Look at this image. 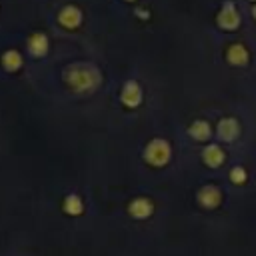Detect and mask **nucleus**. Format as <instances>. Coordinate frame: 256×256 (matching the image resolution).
<instances>
[{
	"instance_id": "7ed1b4c3",
	"label": "nucleus",
	"mask_w": 256,
	"mask_h": 256,
	"mask_svg": "<svg viewBox=\"0 0 256 256\" xmlns=\"http://www.w3.org/2000/svg\"><path fill=\"white\" fill-rule=\"evenodd\" d=\"M198 200H200L202 206H206V208H214V206H218V202H220V192H218V188L208 186V188H204V190L200 192Z\"/></svg>"
},
{
	"instance_id": "6e6552de",
	"label": "nucleus",
	"mask_w": 256,
	"mask_h": 256,
	"mask_svg": "<svg viewBox=\"0 0 256 256\" xmlns=\"http://www.w3.org/2000/svg\"><path fill=\"white\" fill-rule=\"evenodd\" d=\"M30 46H36V48H34V52H36V54H42V52H44V48H46V42H44V38H42V36H34V38L30 40Z\"/></svg>"
},
{
	"instance_id": "0eeeda50",
	"label": "nucleus",
	"mask_w": 256,
	"mask_h": 256,
	"mask_svg": "<svg viewBox=\"0 0 256 256\" xmlns=\"http://www.w3.org/2000/svg\"><path fill=\"white\" fill-rule=\"evenodd\" d=\"M190 134L196 138V140H206L210 136V128L206 122H194V126L190 128Z\"/></svg>"
},
{
	"instance_id": "423d86ee",
	"label": "nucleus",
	"mask_w": 256,
	"mask_h": 256,
	"mask_svg": "<svg viewBox=\"0 0 256 256\" xmlns=\"http://www.w3.org/2000/svg\"><path fill=\"white\" fill-rule=\"evenodd\" d=\"M130 212L136 218H144V216H148L152 212V204L148 200H136V202L130 204Z\"/></svg>"
},
{
	"instance_id": "f257e3e1",
	"label": "nucleus",
	"mask_w": 256,
	"mask_h": 256,
	"mask_svg": "<svg viewBox=\"0 0 256 256\" xmlns=\"http://www.w3.org/2000/svg\"><path fill=\"white\" fill-rule=\"evenodd\" d=\"M238 132H240L238 122H236V120H232V118L222 120V122H220V126H218V134H220V138H222V140H226V142H232V140L238 136Z\"/></svg>"
},
{
	"instance_id": "39448f33",
	"label": "nucleus",
	"mask_w": 256,
	"mask_h": 256,
	"mask_svg": "<svg viewBox=\"0 0 256 256\" xmlns=\"http://www.w3.org/2000/svg\"><path fill=\"white\" fill-rule=\"evenodd\" d=\"M228 60H230L234 66H242V64L248 60V54H246V50H244L240 44H236V46H232V48L228 50Z\"/></svg>"
},
{
	"instance_id": "20e7f679",
	"label": "nucleus",
	"mask_w": 256,
	"mask_h": 256,
	"mask_svg": "<svg viewBox=\"0 0 256 256\" xmlns=\"http://www.w3.org/2000/svg\"><path fill=\"white\" fill-rule=\"evenodd\" d=\"M204 160H206L208 166H220L224 162V152L218 146H210L204 152Z\"/></svg>"
},
{
	"instance_id": "1a4fd4ad",
	"label": "nucleus",
	"mask_w": 256,
	"mask_h": 256,
	"mask_svg": "<svg viewBox=\"0 0 256 256\" xmlns=\"http://www.w3.org/2000/svg\"><path fill=\"white\" fill-rule=\"evenodd\" d=\"M230 178H232V182H236V184H242V182L246 180V172H244L242 168H234V170L230 172Z\"/></svg>"
},
{
	"instance_id": "9d476101",
	"label": "nucleus",
	"mask_w": 256,
	"mask_h": 256,
	"mask_svg": "<svg viewBox=\"0 0 256 256\" xmlns=\"http://www.w3.org/2000/svg\"><path fill=\"white\" fill-rule=\"evenodd\" d=\"M68 206H70V208H68V212H72V214H78V212L82 210V204H80V202H76V198H74V196H72V198H68Z\"/></svg>"
},
{
	"instance_id": "f03ea898",
	"label": "nucleus",
	"mask_w": 256,
	"mask_h": 256,
	"mask_svg": "<svg viewBox=\"0 0 256 256\" xmlns=\"http://www.w3.org/2000/svg\"><path fill=\"white\" fill-rule=\"evenodd\" d=\"M238 22H240V18H238L236 8H234L232 4H226L224 10H222V14H220V26L230 30V28H236Z\"/></svg>"
},
{
	"instance_id": "9b49d317",
	"label": "nucleus",
	"mask_w": 256,
	"mask_h": 256,
	"mask_svg": "<svg viewBox=\"0 0 256 256\" xmlns=\"http://www.w3.org/2000/svg\"><path fill=\"white\" fill-rule=\"evenodd\" d=\"M254 16H256V8H254Z\"/></svg>"
}]
</instances>
